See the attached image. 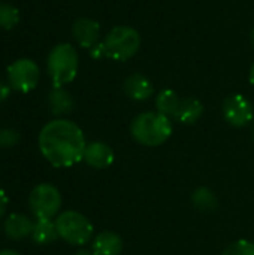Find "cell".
Segmentation results:
<instances>
[{"mask_svg": "<svg viewBox=\"0 0 254 255\" xmlns=\"http://www.w3.org/2000/svg\"><path fill=\"white\" fill-rule=\"evenodd\" d=\"M33 221L30 217L24 214H10L3 224V230L7 239L10 241H22L27 236L31 235L33 230Z\"/></svg>", "mask_w": 254, "mask_h": 255, "instance_id": "cell-12", "label": "cell"}, {"mask_svg": "<svg viewBox=\"0 0 254 255\" xmlns=\"http://www.w3.org/2000/svg\"><path fill=\"white\" fill-rule=\"evenodd\" d=\"M114 151L105 142H91L87 143L82 160L93 169H106L114 163Z\"/></svg>", "mask_w": 254, "mask_h": 255, "instance_id": "cell-11", "label": "cell"}, {"mask_svg": "<svg viewBox=\"0 0 254 255\" xmlns=\"http://www.w3.org/2000/svg\"><path fill=\"white\" fill-rule=\"evenodd\" d=\"M28 208L36 218L52 220L61 208V194L52 184L36 185L28 196Z\"/></svg>", "mask_w": 254, "mask_h": 255, "instance_id": "cell-6", "label": "cell"}, {"mask_svg": "<svg viewBox=\"0 0 254 255\" xmlns=\"http://www.w3.org/2000/svg\"><path fill=\"white\" fill-rule=\"evenodd\" d=\"M7 84L18 93H30L37 87L40 70L30 58H18L7 67Z\"/></svg>", "mask_w": 254, "mask_h": 255, "instance_id": "cell-7", "label": "cell"}, {"mask_svg": "<svg viewBox=\"0 0 254 255\" xmlns=\"http://www.w3.org/2000/svg\"><path fill=\"white\" fill-rule=\"evenodd\" d=\"M55 227L58 238L75 247H82L88 244L94 232L93 224L88 221V218L76 211H64L57 215Z\"/></svg>", "mask_w": 254, "mask_h": 255, "instance_id": "cell-5", "label": "cell"}, {"mask_svg": "<svg viewBox=\"0 0 254 255\" xmlns=\"http://www.w3.org/2000/svg\"><path fill=\"white\" fill-rule=\"evenodd\" d=\"M181 99L183 97L177 91H174L171 88H163L156 96V109H157V112L163 114L168 118H175V114L181 103Z\"/></svg>", "mask_w": 254, "mask_h": 255, "instance_id": "cell-17", "label": "cell"}, {"mask_svg": "<svg viewBox=\"0 0 254 255\" xmlns=\"http://www.w3.org/2000/svg\"><path fill=\"white\" fill-rule=\"evenodd\" d=\"M19 22V10L9 3H0V27L4 30L13 28Z\"/></svg>", "mask_w": 254, "mask_h": 255, "instance_id": "cell-19", "label": "cell"}, {"mask_svg": "<svg viewBox=\"0 0 254 255\" xmlns=\"http://www.w3.org/2000/svg\"><path fill=\"white\" fill-rule=\"evenodd\" d=\"M0 255H21L19 253H16V251H13V250H3V251H0Z\"/></svg>", "mask_w": 254, "mask_h": 255, "instance_id": "cell-25", "label": "cell"}, {"mask_svg": "<svg viewBox=\"0 0 254 255\" xmlns=\"http://www.w3.org/2000/svg\"><path fill=\"white\" fill-rule=\"evenodd\" d=\"M222 255H254V244L249 241H237L231 244Z\"/></svg>", "mask_w": 254, "mask_h": 255, "instance_id": "cell-20", "label": "cell"}, {"mask_svg": "<svg viewBox=\"0 0 254 255\" xmlns=\"http://www.w3.org/2000/svg\"><path fill=\"white\" fill-rule=\"evenodd\" d=\"M7 205H9L7 194H6V191L3 190V187L0 185V218H1V217H4L6 209H7Z\"/></svg>", "mask_w": 254, "mask_h": 255, "instance_id": "cell-23", "label": "cell"}, {"mask_svg": "<svg viewBox=\"0 0 254 255\" xmlns=\"http://www.w3.org/2000/svg\"><path fill=\"white\" fill-rule=\"evenodd\" d=\"M78 67L79 57L70 43H58L49 51L46 58V70L54 88H63L70 84L78 75Z\"/></svg>", "mask_w": 254, "mask_h": 255, "instance_id": "cell-3", "label": "cell"}, {"mask_svg": "<svg viewBox=\"0 0 254 255\" xmlns=\"http://www.w3.org/2000/svg\"><path fill=\"white\" fill-rule=\"evenodd\" d=\"M75 255H96L93 251H88V250H81V251H78Z\"/></svg>", "mask_w": 254, "mask_h": 255, "instance_id": "cell-27", "label": "cell"}, {"mask_svg": "<svg viewBox=\"0 0 254 255\" xmlns=\"http://www.w3.org/2000/svg\"><path fill=\"white\" fill-rule=\"evenodd\" d=\"M21 136L15 128H1L0 130V148H12L19 142Z\"/></svg>", "mask_w": 254, "mask_h": 255, "instance_id": "cell-21", "label": "cell"}, {"mask_svg": "<svg viewBox=\"0 0 254 255\" xmlns=\"http://www.w3.org/2000/svg\"><path fill=\"white\" fill-rule=\"evenodd\" d=\"M253 137H254V124H253Z\"/></svg>", "mask_w": 254, "mask_h": 255, "instance_id": "cell-29", "label": "cell"}, {"mask_svg": "<svg viewBox=\"0 0 254 255\" xmlns=\"http://www.w3.org/2000/svg\"><path fill=\"white\" fill-rule=\"evenodd\" d=\"M48 103L51 114L55 117L67 115L73 109V97L64 88H52L48 96Z\"/></svg>", "mask_w": 254, "mask_h": 255, "instance_id": "cell-16", "label": "cell"}, {"mask_svg": "<svg viewBox=\"0 0 254 255\" xmlns=\"http://www.w3.org/2000/svg\"><path fill=\"white\" fill-rule=\"evenodd\" d=\"M223 117L232 127H246L253 121V105L243 94H231L223 102Z\"/></svg>", "mask_w": 254, "mask_h": 255, "instance_id": "cell-8", "label": "cell"}, {"mask_svg": "<svg viewBox=\"0 0 254 255\" xmlns=\"http://www.w3.org/2000/svg\"><path fill=\"white\" fill-rule=\"evenodd\" d=\"M10 85L9 84H6V82H3V81H0V103H3L7 97H9V94H10Z\"/></svg>", "mask_w": 254, "mask_h": 255, "instance_id": "cell-24", "label": "cell"}, {"mask_svg": "<svg viewBox=\"0 0 254 255\" xmlns=\"http://www.w3.org/2000/svg\"><path fill=\"white\" fill-rule=\"evenodd\" d=\"M31 241L36 245H49L54 244L58 239L55 221L46 220V218H36L33 224V230L30 235Z\"/></svg>", "mask_w": 254, "mask_h": 255, "instance_id": "cell-15", "label": "cell"}, {"mask_svg": "<svg viewBox=\"0 0 254 255\" xmlns=\"http://www.w3.org/2000/svg\"><path fill=\"white\" fill-rule=\"evenodd\" d=\"M90 55H91V58H94V60H100V58L106 57V55H105L103 43H102V42H99L97 45H94V46L90 49Z\"/></svg>", "mask_w": 254, "mask_h": 255, "instance_id": "cell-22", "label": "cell"}, {"mask_svg": "<svg viewBox=\"0 0 254 255\" xmlns=\"http://www.w3.org/2000/svg\"><path fill=\"white\" fill-rule=\"evenodd\" d=\"M252 43H253V48H254V27H253V30H252Z\"/></svg>", "mask_w": 254, "mask_h": 255, "instance_id": "cell-28", "label": "cell"}, {"mask_svg": "<svg viewBox=\"0 0 254 255\" xmlns=\"http://www.w3.org/2000/svg\"><path fill=\"white\" fill-rule=\"evenodd\" d=\"M39 149L54 167H70L82 160L85 136L78 124L66 118L46 123L39 133Z\"/></svg>", "mask_w": 254, "mask_h": 255, "instance_id": "cell-1", "label": "cell"}, {"mask_svg": "<svg viewBox=\"0 0 254 255\" xmlns=\"http://www.w3.org/2000/svg\"><path fill=\"white\" fill-rule=\"evenodd\" d=\"M126 96L133 102H145L154 94L153 82L142 73H132L123 84Z\"/></svg>", "mask_w": 254, "mask_h": 255, "instance_id": "cell-10", "label": "cell"}, {"mask_svg": "<svg viewBox=\"0 0 254 255\" xmlns=\"http://www.w3.org/2000/svg\"><path fill=\"white\" fill-rule=\"evenodd\" d=\"M130 134L138 143L144 146H160L172 134L171 118L157 111L141 112L130 123Z\"/></svg>", "mask_w": 254, "mask_h": 255, "instance_id": "cell-2", "label": "cell"}, {"mask_svg": "<svg viewBox=\"0 0 254 255\" xmlns=\"http://www.w3.org/2000/svg\"><path fill=\"white\" fill-rule=\"evenodd\" d=\"M249 81H250V84L254 87V63L253 66H252V69H250V75H249Z\"/></svg>", "mask_w": 254, "mask_h": 255, "instance_id": "cell-26", "label": "cell"}, {"mask_svg": "<svg viewBox=\"0 0 254 255\" xmlns=\"http://www.w3.org/2000/svg\"><path fill=\"white\" fill-rule=\"evenodd\" d=\"M192 203L201 212H214L219 206V200L216 194L207 187H199L193 191Z\"/></svg>", "mask_w": 254, "mask_h": 255, "instance_id": "cell-18", "label": "cell"}, {"mask_svg": "<svg viewBox=\"0 0 254 255\" xmlns=\"http://www.w3.org/2000/svg\"><path fill=\"white\" fill-rule=\"evenodd\" d=\"M105 55L114 61H127L141 48V34L130 25L112 27L102 40Z\"/></svg>", "mask_w": 254, "mask_h": 255, "instance_id": "cell-4", "label": "cell"}, {"mask_svg": "<svg viewBox=\"0 0 254 255\" xmlns=\"http://www.w3.org/2000/svg\"><path fill=\"white\" fill-rule=\"evenodd\" d=\"M91 251L96 255H120L123 251V239L115 232H102L93 239Z\"/></svg>", "mask_w": 254, "mask_h": 255, "instance_id": "cell-13", "label": "cell"}, {"mask_svg": "<svg viewBox=\"0 0 254 255\" xmlns=\"http://www.w3.org/2000/svg\"><path fill=\"white\" fill-rule=\"evenodd\" d=\"M72 36L81 48L91 49L94 45L99 43L100 24L93 18L81 16L72 24Z\"/></svg>", "mask_w": 254, "mask_h": 255, "instance_id": "cell-9", "label": "cell"}, {"mask_svg": "<svg viewBox=\"0 0 254 255\" xmlns=\"http://www.w3.org/2000/svg\"><path fill=\"white\" fill-rule=\"evenodd\" d=\"M204 111H205V108H204V105H202V102L199 99H196V97H183L174 120L184 124V126H192V124H196L202 118Z\"/></svg>", "mask_w": 254, "mask_h": 255, "instance_id": "cell-14", "label": "cell"}]
</instances>
